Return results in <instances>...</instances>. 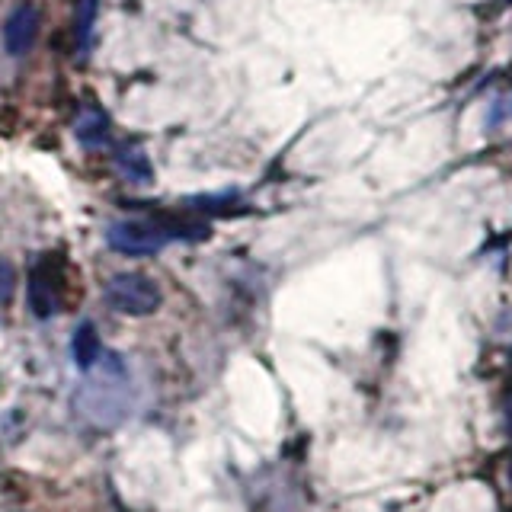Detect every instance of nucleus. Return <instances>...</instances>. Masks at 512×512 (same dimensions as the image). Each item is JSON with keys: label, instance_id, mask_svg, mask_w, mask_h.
Instances as JSON below:
<instances>
[{"label": "nucleus", "instance_id": "1a4fd4ad", "mask_svg": "<svg viewBox=\"0 0 512 512\" xmlns=\"http://www.w3.org/2000/svg\"><path fill=\"white\" fill-rule=\"evenodd\" d=\"M13 266L7 260H0V301H7L13 295Z\"/></svg>", "mask_w": 512, "mask_h": 512}, {"label": "nucleus", "instance_id": "0eeeda50", "mask_svg": "<svg viewBox=\"0 0 512 512\" xmlns=\"http://www.w3.org/2000/svg\"><path fill=\"white\" fill-rule=\"evenodd\" d=\"M71 349H74V362H77V368H84V372H90V368L96 365V359H100V352H103L100 333H96V327L90 324V320H84V324L77 327Z\"/></svg>", "mask_w": 512, "mask_h": 512}, {"label": "nucleus", "instance_id": "f257e3e1", "mask_svg": "<svg viewBox=\"0 0 512 512\" xmlns=\"http://www.w3.org/2000/svg\"><path fill=\"white\" fill-rule=\"evenodd\" d=\"M106 301L128 317H144L160 308V288L141 272H122V276L109 279Z\"/></svg>", "mask_w": 512, "mask_h": 512}, {"label": "nucleus", "instance_id": "423d86ee", "mask_svg": "<svg viewBox=\"0 0 512 512\" xmlns=\"http://www.w3.org/2000/svg\"><path fill=\"white\" fill-rule=\"evenodd\" d=\"M116 170L125 176L128 183H135V186L154 180V170H151L148 154H144L141 148H135V144H125V148L116 151Z\"/></svg>", "mask_w": 512, "mask_h": 512}, {"label": "nucleus", "instance_id": "7ed1b4c3", "mask_svg": "<svg viewBox=\"0 0 512 512\" xmlns=\"http://www.w3.org/2000/svg\"><path fill=\"white\" fill-rule=\"evenodd\" d=\"M106 240H109L112 250H119L125 256H148V253H157L160 247L170 244L167 231L160 228L154 218L151 221H119V224H112Z\"/></svg>", "mask_w": 512, "mask_h": 512}, {"label": "nucleus", "instance_id": "20e7f679", "mask_svg": "<svg viewBox=\"0 0 512 512\" xmlns=\"http://www.w3.org/2000/svg\"><path fill=\"white\" fill-rule=\"evenodd\" d=\"M36 36H39V7L23 0V4H16L10 10L7 23H4V48L10 55L20 58L32 48Z\"/></svg>", "mask_w": 512, "mask_h": 512}, {"label": "nucleus", "instance_id": "f03ea898", "mask_svg": "<svg viewBox=\"0 0 512 512\" xmlns=\"http://www.w3.org/2000/svg\"><path fill=\"white\" fill-rule=\"evenodd\" d=\"M64 260L58 253H48L36 263L29 276V308L36 317H52L61 304V285H64Z\"/></svg>", "mask_w": 512, "mask_h": 512}, {"label": "nucleus", "instance_id": "6e6552de", "mask_svg": "<svg viewBox=\"0 0 512 512\" xmlns=\"http://www.w3.org/2000/svg\"><path fill=\"white\" fill-rule=\"evenodd\" d=\"M93 23H96V0H80L74 16V39L80 52H87L93 42Z\"/></svg>", "mask_w": 512, "mask_h": 512}, {"label": "nucleus", "instance_id": "39448f33", "mask_svg": "<svg viewBox=\"0 0 512 512\" xmlns=\"http://www.w3.org/2000/svg\"><path fill=\"white\" fill-rule=\"evenodd\" d=\"M109 116L100 109V106H84L80 109V116L74 122V135L77 141L84 144V148H103V144L109 141Z\"/></svg>", "mask_w": 512, "mask_h": 512}]
</instances>
